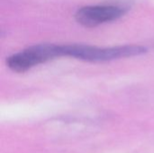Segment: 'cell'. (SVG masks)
<instances>
[{
  "instance_id": "3957f363",
  "label": "cell",
  "mask_w": 154,
  "mask_h": 153,
  "mask_svg": "<svg viewBox=\"0 0 154 153\" xmlns=\"http://www.w3.org/2000/svg\"><path fill=\"white\" fill-rule=\"evenodd\" d=\"M125 9L114 5L85 6L76 13V20L86 27H94L101 23L115 21L125 14Z\"/></svg>"
},
{
  "instance_id": "6da1fadb",
  "label": "cell",
  "mask_w": 154,
  "mask_h": 153,
  "mask_svg": "<svg viewBox=\"0 0 154 153\" xmlns=\"http://www.w3.org/2000/svg\"><path fill=\"white\" fill-rule=\"evenodd\" d=\"M146 48L135 45L118 46L112 48H97L88 45H63L60 46L61 56H69L87 61L99 62L120 58L138 56L145 53Z\"/></svg>"
},
{
  "instance_id": "7a4b0ae2",
  "label": "cell",
  "mask_w": 154,
  "mask_h": 153,
  "mask_svg": "<svg viewBox=\"0 0 154 153\" xmlns=\"http://www.w3.org/2000/svg\"><path fill=\"white\" fill-rule=\"evenodd\" d=\"M60 56V46L53 44H39L10 56L6 60V64L13 71L23 73L38 64L44 63Z\"/></svg>"
}]
</instances>
